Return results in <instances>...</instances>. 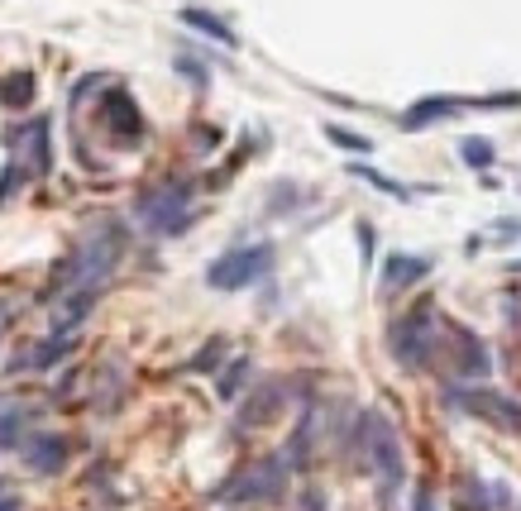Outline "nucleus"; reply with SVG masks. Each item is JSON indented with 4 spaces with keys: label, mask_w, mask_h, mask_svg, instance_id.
Here are the masks:
<instances>
[{
    "label": "nucleus",
    "mask_w": 521,
    "mask_h": 511,
    "mask_svg": "<svg viewBox=\"0 0 521 511\" xmlns=\"http://www.w3.org/2000/svg\"><path fill=\"white\" fill-rule=\"evenodd\" d=\"M244 378H249V359H239L225 378H220V397H235L239 387H244Z\"/></svg>",
    "instance_id": "20"
},
{
    "label": "nucleus",
    "mask_w": 521,
    "mask_h": 511,
    "mask_svg": "<svg viewBox=\"0 0 521 511\" xmlns=\"http://www.w3.org/2000/svg\"><path fill=\"white\" fill-rule=\"evenodd\" d=\"M0 511H20V502H0Z\"/></svg>",
    "instance_id": "24"
},
{
    "label": "nucleus",
    "mask_w": 521,
    "mask_h": 511,
    "mask_svg": "<svg viewBox=\"0 0 521 511\" xmlns=\"http://www.w3.org/2000/svg\"><path fill=\"white\" fill-rule=\"evenodd\" d=\"M450 402L464 406V411H474V416H483V421H493V426L517 430L521 435V402L502 397V392H488V387H450Z\"/></svg>",
    "instance_id": "7"
},
{
    "label": "nucleus",
    "mask_w": 521,
    "mask_h": 511,
    "mask_svg": "<svg viewBox=\"0 0 521 511\" xmlns=\"http://www.w3.org/2000/svg\"><path fill=\"white\" fill-rule=\"evenodd\" d=\"M354 177H364V182H373V187H383L388 196H407L402 182H392V177H383V172H373V168H359V163H354Z\"/></svg>",
    "instance_id": "19"
},
{
    "label": "nucleus",
    "mask_w": 521,
    "mask_h": 511,
    "mask_svg": "<svg viewBox=\"0 0 521 511\" xmlns=\"http://www.w3.org/2000/svg\"><path fill=\"white\" fill-rule=\"evenodd\" d=\"M273 244H244V249H230L220 254L211 268H206V282L216 292H239V287H254L263 277L273 273Z\"/></svg>",
    "instance_id": "4"
},
{
    "label": "nucleus",
    "mask_w": 521,
    "mask_h": 511,
    "mask_svg": "<svg viewBox=\"0 0 521 511\" xmlns=\"http://www.w3.org/2000/svg\"><path fill=\"white\" fill-rule=\"evenodd\" d=\"M24 459H29L34 473H58L67 464V440L63 435H34V440L24 445Z\"/></svg>",
    "instance_id": "9"
},
{
    "label": "nucleus",
    "mask_w": 521,
    "mask_h": 511,
    "mask_svg": "<svg viewBox=\"0 0 521 511\" xmlns=\"http://www.w3.org/2000/svg\"><path fill=\"white\" fill-rule=\"evenodd\" d=\"M278 402H283V387H273V383L259 387V397L244 406V416H239V421H244V426H263V421L278 411Z\"/></svg>",
    "instance_id": "15"
},
{
    "label": "nucleus",
    "mask_w": 521,
    "mask_h": 511,
    "mask_svg": "<svg viewBox=\"0 0 521 511\" xmlns=\"http://www.w3.org/2000/svg\"><path fill=\"white\" fill-rule=\"evenodd\" d=\"M326 134H330V139H335V144H345V149H359V153H369V139H364V134H349V129H340V125H330Z\"/></svg>",
    "instance_id": "21"
},
{
    "label": "nucleus",
    "mask_w": 521,
    "mask_h": 511,
    "mask_svg": "<svg viewBox=\"0 0 521 511\" xmlns=\"http://www.w3.org/2000/svg\"><path fill=\"white\" fill-rule=\"evenodd\" d=\"M125 254V230L120 225H96L82 235V244L72 249L63 268L53 273V292H77V287H106V277L115 273V263Z\"/></svg>",
    "instance_id": "1"
},
{
    "label": "nucleus",
    "mask_w": 521,
    "mask_h": 511,
    "mask_svg": "<svg viewBox=\"0 0 521 511\" xmlns=\"http://www.w3.org/2000/svg\"><path fill=\"white\" fill-rule=\"evenodd\" d=\"M5 325H10V306L0 301V330H5Z\"/></svg>",
    "instance_id": "23"
},
{
    "label": "nucleus",
    "mask_w": 521,
    "mask_h": 511,
    "mask_svg": "<svg viewBox=\"0 0 521 511\" xmlns=\"http://www.w3.org/2000/svg\"><path fill=\"white\" fill-rule=\"evenodd\" d=\"M220 354H225V340H216L211 349H206V354H196V368H216Z\"/></svg>",
    "instance_id": "22"
},
{
    "label": "nucleus",
    "mask_w": 521,
    "mask_h": 511,
    "mask_svg": "<svg viewBox=\"0 0 521 511\" xmlns=\"http://www.w3.org/2000/svg\"><path fill=\"white\" fill-rule=\"evenodd\" d=\"M440 349V320H435L431 306H416L402 325H392V359L407 363V368H421Z\"/></svg>",
    "instance_id": "5"
},
{
    "label": "nucleus",
    "mask_w": 521,
    "mask_h": 511,
    "mask_svg": "<svg viewBox=\"0 0 521 511\" xmlns=\"http://www.w3.org/2000/svg\"><path fill=\"white\" fill-rule=\"evenodd\" d=\"M182 24H192V29H201L206 39H216V43H225V48H235V29L225 20H216V15H206V10H182Z\"/></svg>",
    "instance_id": "14"
},
{
    "label": "nucleus",
    "mask_w": 521,
    "mask_h": 511,
    "mask_svg": "<svg viewBox=\"0 0 521 511\" xmlns=\"http://www.w3.org/2000/svg\"><path fill=\"white\" fill-rule=\"evenodd\" d=\"M134 215L149 235H182L192 220V192L187 182H168V187H149L134 201Z\"/></svg>",
    "instance_id": "3"
},
{
    "label": "nucleus",
    "mask_w": 521,
    "mask_h": 511,
    "mask_svg": "<svg viewBox=\"0 0 521 511\" xmlns=\"http://www.w3.org/2000/svg\"><path fill=\"white\" fill-rule=\"evenodd\" d=\"M359 445H364V459H369V469L378 473V483L383 492H397L402 488V440H397V430L383 411H369L364 421H359Z\"/></svg>",
    "instance_id": "2"
},
{
    "label": "nucleus",
    "mask_w": 521,
    "mask_h": 511,
    "mask_svg": "<svg viewBox=\"0 0 521 511\" xmlns=\"http://www.w3.org/2000/svg\"><path fill=\"white\" fill-rule=\"evenodd\" d=\"M101 115H106V129L120 139V144H139L144 139V120H139V106L130 101V91L125 86H115L106 91V101H101Z\"/></svg>",
    "instance_id": "8"
},
{
    "label": "nucleus",
    "mask_w": 521,
    "mask_h": 511,
    "mask_svg": "<svg viewBox=\"0 0 521 511\" xmlns=\"http://www.w3.org/2000/svg\"><path fill=\"white\" fill-rule=\"evenodd\" d=\"M72 354V335H58V340H44L39 349H29L24 359H15L10 368H53L58 359H67Z\"/></svg>",
    "instance_id": "12"
},
{
    "label": "nucleus",
    "mask_w": 521,
    "mask_h": 511,
    "mask_svg": "<svg viewBox=\"0 0 521 511\" xmlns=\"http://www.w3.org/2000/svg\"><path fill=\"white\" fill-rule=\"evenodd\" d=\"M464 163L469 168H488L493 163V144L488 139H464Z\"/></svg>",
    "instance_id": "18"
},
{
    "label": "nucleus",
    "mask_w": 521,
    "mask_h": 511,
    "mask_svg": "<svg viewBox=\"0 0 521 511\" xmlns=\"http://www.w3.org/2000/svg\"><path fill=\"white\" fill-rule=\"evenodd\" d=\"M34 91H39V82H34L29 72H10V77L0 82V106L24 110V106H29V101H34Z\"/></svg>",
    "instance_id": "13"
},
{
    "label": "nucleus",
    "mask_w": 521,
    "mask_h": 511,
    "mask_svg": "<svg viewBox=\"0 0 521 511\" xmlns=\"http://www.w3.org/2000/svg\"><path fill=\"white\" fill-rule=\"evenodd\" d=\"M287 488L283 459H259L254 469H244L216 492V502H278Z\"/></svg>",
    "instance_id": "6"
},
{
    "label": "nucleus",
    "mask_w": 521,
    "mask_h": 511,
    "mask_svg": "<svg viewBox=\"0 0 521 511\" xmlns=\"http://www.w3.org/2000/svg\"><path fill=\"white\" fill-rule=\"evenodd\" d=\"M431 273V258H416V254H392L383 263V292H397V287H412L421 277Z\"/></svg>",
    "instance_id": "10"
},
{
    "label": "nucleus",
    "mask_w": 521,
    "mask_h": 511,
    "mask_svg": "<svg viewBox=\"0 0 521 511\" xmlns=\"http://www.w3.org/2000/svg\"><path fill=\"white\" fill-rule=\"evenodd\" d=\"M24 421H29V406H20V402H5V406H0V449H5V445H20Z\"/></svg>",
    "instance_id": "16"
},
{
    "label": "nucleus",
    "mask_w": 521,
    "mask_h": 511,
    "mask_svg": "<svg viewBox=\"0 0 521 511\" xmlns=\"http://www.w3.org/2000/svg\"><path fill=\"white\" fill-rule=\"evenodd\" d=\"M24 134H29V158H34V172H48V163H53V158H48V120H29Z\"/></svg>",
    "instance_id": "17"
},
{
    "label": "nucleus",
    "mask_w": 521,
    "mask_h": 511,
    "mask_svg": "<svg viewBox=\"0 0 521 511\" xmlns=\"http://www.w3.org/2000/svg\"><path fill=\"white\" fill-rule=\"evenodd\" d=\"M469 101L464 96H431V101H416L407 115H402V129H426L435 125V120H445V115H455V110H464Z\"/></svg>",
    "instance_id": "11"
}]
</instances>
